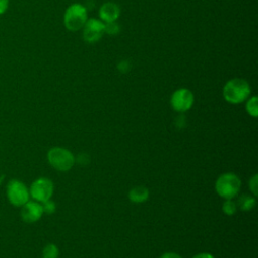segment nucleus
I'll return each instance as SVG.
<instances>
[{"label": "nucleus", "instance_id": "nucleus-19", "mask_svg": "<svg viewBox=\"0 0 258 258\" xmlns=\"http://www.w3.org/2000/svg\"><path fill=\"white\" fill-rule=\"evenodd\" d=\"M9 7V0H0V15H3Z\"/></svg>", "mask_w": 258, "mask_h": 258}, {"label": "nucleus", "instance_id": "nucleus-10", "mask_svg": "<svg viewBox=\"0 0 258 258\" xmlns=\"http://www.w3.org/2000/svg\"><path fill=\"white\" fill-rule=\"evenodd\" d=\"M120 15V8L114 2H106L99 9V16L103 22L116 21Z\"/></svg>", "mask_w": 258, "mask_h": 258}, {"label": "nucleus", "instance_id": "nucleus-21", "mask_svg": "<svg viewBox=\"0 0 258 258\" xmlns=\"http://www.w3.org/2000/svg\"><path fill=\"white\" fill-rule=\"evenodd\" d=\"M128 64H129V62H128V61H125V60L119 62V64H118L119 71L122 72V73H126V72L129 70V66H128Z\"/></svg>", "mask_w": 258, "mask_h": 258}, {"label": "nucleus", "instance_id": "nucleus-22", "mask_svg": "<svg viewBox=\"0 0 258 258\" xmlns=\"http://www.w3.org/2000/svg\"><path fill=\"white\" fill-rule=\"evenodd\" d=\"M191 258H215V256L209 252H202V253L196 254Z\"/></svg>", "mask_w": 258, "mask_h": 258}, {"label": "nucleus", "instance_id": "nucleus-12", "mask_svg": "<svg viewBox=\"0 0 258 258\" xmlns=\"http://www.w3.org/2000/svg\"><path fill=\"white\" fill-rule=\"evenodd\" d=\"M236 204L237 207L244 212L251 211L256 206V197L250 195H242L241 197H239Z\"/></svg>", "mask_w": 258, "mask_h": 258}, {"label": "nucleus", "instance_id": "nucleus-18", "mask_svg": "<svg viewBox=\"0 0 258 258\" xmlns=\"http://www.w3.org/2000/svg\"><path fill=\"white\" fill-rule=\"evenodd\" d=\"M41 205H42L43 213H45V214H48V215H51V214H53V213L55 212V209H56V207H55V204H54V202H52L51 200H48V201H46V202L42 203Z\"/></svg>", "mask_w": 258, "mask_h": 258}, {"label": "nucleus", "instance_id": "nucleus-2", "mask_svg": "<svg viewBox=\"0 0 258 258\" xmlns=\"http://www.w3.org/2000/svg\"><path fill=\"white\" fill-rule=\"evenodd\" d=\"M242 181L234 172H224L218 176L215 182V190L224 200H231L240 192Z\"/></svg>", "mask_w": 258, "mask_h": 258}, {"label": "nucleus", "instance_id": "nucleus-8", "mask_svg": "<svg viewBox=\"0 0 258 258\" xmlns=\"http://www.w3.org/2000/svg\"><path fill=\"white\" fill-rule=\"evenodd\" d=\"M104 33V22L100 19L88 18L83 26V37L86 42L95 43L101 39Z\"/></svg>", "mask_w": 258, "mask_h": 258}, {"label": "nucleus", "instance_id": "nucleus-7", "mask_svg": "<svg viewBox=\"0 0 258 258\" xmlns=\"http://www.w3.org/2000/svg\"><path fill=\"white\" fill-rule=\"evenodd\" d=\"M195 102L194 94L190 90L180 88L175 90L170 97V106L177 113H184L188 111Z\"/></svg>", "mask_w": 258, "mask_h": 258}, {"label": "nucleus", "instance_id": "nucleus-1", "mask_svg": "<svg viewBox=\"0 0 258 258\" xmlns=\"http://www.w3.org/2000/svg\"><path fill=\"white\" fill-rule=\"evenodd\" d=\"M251 94L249 83L241 78L229 80L223 87V97L226 102L238 105L245 102Z\"/></svg>", "mask_w": 258, "mask_h": 258}, {"label": "nucleus", "instance_id": "nucleus-9", "mask_svg": "<svg viewBox=\"0 0 258 258\" xmlns=\"http://www.w3.org/2000/svg\"><path fill=\"white\" fill-rule=\"evenodd\" d=\"M42 205L36 201H28L20 207V217L24 223L33 224L40 220L43 215Z\"/></svg>", "mask_w": 258, "mask_h": 258}, {"label": "nucleus", "instance_id": "nucleus-13", "mask_svg": "<svg viewBox=\"0 0 258 258\" xmlns=\"http://www.w3.org/2000/svg\"><path fill=\"white\" fill-rule=\"evenodd\" d=\"M245 108H246L247 113L251 117L257 118V116H258V98L256 96H252V97L248 98Z\"/></svg>", "mask_w": 258, "mask_h": 258}, {"label": "nucleus", "instance_id": "nucleus-4", "mask_svg": "<svg viewBox=\"0 0 258 258\" xmlns=\"http://www.w3.org/2000/svg\"><path fill=\"white\" fill-rule=\"evenodd\" d=\"M88 20L87 7L80 3L70 5L63 14V24L71 31H78L83 28Z\"/></svg>", "mask_w": 258, "mask_h": 258}, {"label": "nucleus", "instance_id": "nucleus-14", "mask_svg": "<svg viewBox=\"0 0 258 258\" xmlns=\"http://www.w3.org/2000/svg\"><path fill=\"white\" fill-rule=\"evenodd\" d=\"M59 250L53 243L46 244L42 249V258H58Z\"/></svg>", "mask_w": 258, "mask_h": 258}, {"label": "nucleus", "instance_id": "nucleus-17", "mask_svg": "<svg viewBox=\"0 0 258 258\" xmlns=\"http://www.w3.org/2000/svg\"><path fill=\"white\" fill-rule=\"evenodd\" d=\"M248 184H249L250 191L252 192V196L257 197L258 196V174L257 173H255L250 177Z\"/></svg>", "mask_w": 258, "mask_h": 258}, {"label": "nucleus", "instance_id": "nucleus-6", "mask_svg": "<svg viewBox=\"0 0 258 258\" xmlns=\"http://www.w3.org/2000/svg\"><path fill=\"white\" fill-rule=\"evenodd\" d=\"M53 188L52 180L44 176L34 179L28 187L30 198L40 204L50 200L53 195Z\"/></svg>", "mask_w": 258, "mask_h": 258}, {"label": "nucleus", "instance_id": "nucleus-20", "mask_svg": "<svg viewBox=\"0 0 258 258\" xmlns=\"http://www.w3.org/2000/svg\"><path fill=\"white\" fill-rule=\"evenodd\" d=\"M159 258H182V257L175 252H164Z\"/></svg>", "mask_w": 258, "mask_h": 258}, {"label": "nucleus", "instance_id": "nucleus-3", "mask_svg": "<svg viewBox=\"0 0 258 258\" xmlns=\"http://www.w3.org/2000/svg\"><path fill=\"white\" fill-rule=\"evenodd\" d=\"M46 157L51 167H53L58 171L70 170L76 162V157L73 154V152L60 146L51 147L47 151Z\"/></svg>", "mask_w": 258, "mask_h": 258}, {"label": "nucleus", "instance_id": "nucleus-11", "mask_svg": "<svg viewBox=\"0 0 258 258\" xmlns=\"http://www.w3.org/2000/svg\"><path fill=\"white\" fill-rule=\"evenodd\" d=\"M128 198L132 203L141 204L148 200L149 198V190L147 187L143 185H137L132 187L128 192Z\"/></svg>", "mask_w": 258, "mask_h": 258}, {"label": "nucleus", "instance_id": "nucleus-5", "mask_svg": "<svg viewBox=\"0 0 258 258\" xmlns=\"http://www.w3.org/2000/svg\"><path fill=\"white\" fill-rule=\"evenodd\" d=\"M6 197L9 204L16 208L22 207L30 199L27 185L17 178H12L7 182Z\"/></svg>", "mask_w": 258, "mask_h": 258}, {"label": "nucleus", "instance_id": "nucleus-16", "mask_svg": "<svg viewBox=\"0 0 258 258\" xmlns=\"http://www.w3.org/2000/svg\"><path fill=\"white\" fill-rule=\"evenodd\" d=\"M104 29H105V33L109 35H116L120 31V26L116 21L104 22Z\"/></svg>", "mask_w": 258, "mask_h": 258}, {"label": "nucleus", "instance_id": "nucleus-15", "mask_svg": "<svg viewBox=\"0 0 258 258\" xmlns=\"http://www.w3.org/2000/svg\"><path fill=\"white\" fill-rule=\"evenodd\" d=\"M237 209H238L237 204H236V202L233 201V199L225 200V202L222 205V211L227 216L235 215L237 212Z\"/></svg>", "mask_w": 258, "mask_h": 258}]
</instances>
